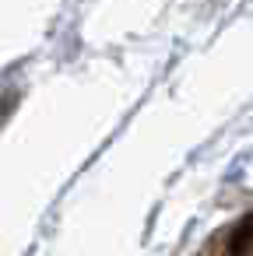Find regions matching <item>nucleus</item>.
<instances>
[{
    "mask_svg": "<svg viewBox=\"0 0 253 256\" xmlns=\"http://www.w3.org/2000/svg\"><path fill=\"white\" fill-rule=\"evenodd\" d=\"M228 256H253V214L232 232V238H228Z\"/></svg>",
    "mask_w": 253,
    "mask_h": 256,
    "instance_id": "nucleus-1",
    "label": "nucleus"
}]
</instances>
